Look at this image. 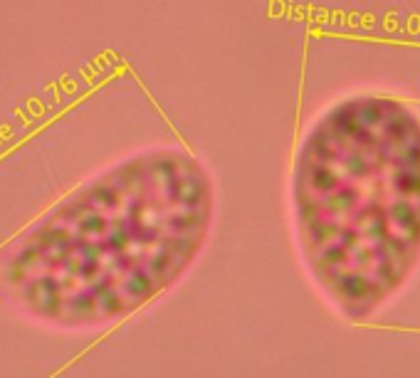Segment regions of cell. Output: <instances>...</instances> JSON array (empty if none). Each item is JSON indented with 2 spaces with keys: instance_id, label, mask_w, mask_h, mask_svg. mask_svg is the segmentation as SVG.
I'll return each instance as SVG.
<instances>
[{
  "instance_id": "6da1fadb",
  "label": "cell",
  "mask_w": 420,
  "mask_h": 378,
  "mask_svg": "<svg viewBox=\"0 0 420 378\" xmlns=\"http://www.w3.org/2000/svg\"><path fill=\"white\" fill-rule=\"evenodd\" d=\"M216 221L203 158L176 144L134 151L0 248V302L52 332H104L183 282Z\"/></svg>"
},
{
  "instance_id": "7a4b0ae2",
  "label": "cell",
  "mask_w": 420,
  "mask_h": 378,
  "mask_svg": "<svg viewBox=\"0 0 420 378\" xmlns=\"http://www.w3.org/2000/svg\"><path fill=\"white\" fill-rule=\"evenodd\" d=\"M297 262L349 324L371 322L420 267V112L351 92L301 131L287 181Z\"/></svg>"
}]
</instances>
